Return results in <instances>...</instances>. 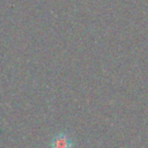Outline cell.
<instances>
[{"label": "cell", "instance_id": "1", "mask_svg": "<svg viewBox=\"0 0 148 148\" xmlns=\"http://www.w3.org/2000/svg\"><path fill=\"white\" fill-rule=\"evenodd\" d=\"M52 148H72V141L66 134H59L53 138Z\"/></svg>", "mask_w": 148, "mask_h": 148}]
</instances>
